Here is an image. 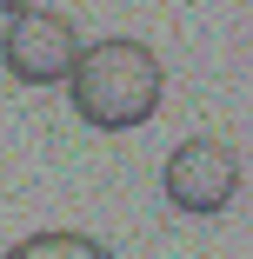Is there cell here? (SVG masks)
<instances>
[{"instance_id": "6da1fadb", "label": "cell", "mask_w": 253, "mask_h": 259, "mask_svg": "<svg viewBox=\"0 0 253 259\" xmlns=\"http://www.w3.org/2000/svg\"><path fill=\"white\" fill-rule=\"evenodd\" d=\"M160 60H154V47H140V40H93L74 54L67 67V100H74V113L100 133H133L154 120L160 107Z\"/></svg>"}, {"instance_id": "7a4b0ae2", "label": "cell", "mask_w": 253, "mask_h": 259, "mask_svg": "<svg viewBox=\"0 0 253 259\" xmlns=\"http://www.w3.org/2000/svg\"><path fill=\"white\" fill-rule=\"evenodd\" d=\"M74 54H80L74 20H67V14H47V7L14 14L7 33H0V60H7V73H14L20 87H54V80H67Z\"/></svg>"}, {"instance_id": "3957f363", "label": "cell", "mask_w": 253, "mask_h": 259, "mask_svg": "<svg viewBox=\"0 0 253 259\" xmlns=\"http://www.w3.org/2000/svg\"><path fill=\"white\" fill-rule=\"evenodd\" d=\"M160 186H167V199L180 213H220V206H233V193H240V153L227 140H180L167 153Z\"/></svg>"}, {"instance_id": "277c9868", "label": "cell", "mask_w": 253, "mask_h": 259, "mask_svg": "<svg viewBox=\"0 0 253 259\" xmlns=\"http://www.w3.org/2000/svg\"><path fill=\"white\" fill-rule=\"evenodd\" d=\"M0 259H114V252L100 246L93 233H33V239L7 246Z\"/></svg>"}, {"instance_id": "5b68a950", "label": "cell", "mask_w": 253, "mask_h": 259, "mask_svg": "<svg viewBox=\"0 0 253 259\" xmlns=\"http://www.w3.org/2000/svg\"><path fill=\"white\" fill-rule=\"evenodd\" d=\"M27 7H33V0H0V14H7V20H14V14H27Z\"/></svg>"}]
</instances>
